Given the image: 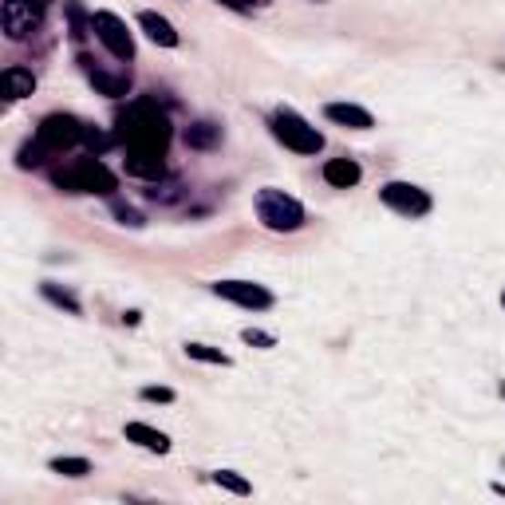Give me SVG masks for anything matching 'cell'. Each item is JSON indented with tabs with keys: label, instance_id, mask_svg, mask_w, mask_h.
Returning a JSON list of instances; mask_svg holds the SVG:
<instances>
[{
	"label": "cell",
	"instance_id": "6da1fadb",
	"mask_svg": "<svg viewBox=\"0 0 505 505\" xmlns=\"http://www.w3.org/2000/svg\"><path fill=\"white\" fill-rule=\"evenodd\" d=\"M170 119L154 99H135L119 119V135L115 142H123L127 150V174L135 178H162L166 170V150H170Z\"/></svg>",
	"mask_w": 505,
	"mask_h": 505
},
{
	"label": "cell",
	"instance_id": "7a4b0ae2",
	"mask_svg": "<svg viewBox=\"0 0 505 505\" xmlns=\"http://www.w3.org/2000/svg\"><path fill=\"white\" fill-rule=\"evenodd\" d=\"M52 182H56V190H64V194H103V198H111L119 190L115 170L99 159V154H95V159L67 162L64 170L52 174Z\"/></svg>",
	"mask_w": 505,
	"mask_h": 505
},
{
	"label": "cell",
	"instance_id": "3957f363",
	"mask_svg": "<svg viewBox=\"0 0 505 505\" xmlns=\"http://www.w3.org/2000/svg\"><path fill=\"white\" fill-rule=\"evenodd\" d=\"M252 210H257V222L269 233H296V230H304V206H300L293 194L276 190V186L257 190V198H252Z\"/></svg>",
	"mask_w": 505,
	"mask_h": 505
},
{
	"label": "cell",
	"instance_id": "277c9868",
	"mask_svg": "<svg viewBox=\"0 0 505 505\" xmlns=\"http://www.w3.org/2000/svg\"><path fill=\"white\" fill-rule=\"evenodd\" d=\"M273 135L293 154H320L324 150V135L300 111H293V107H281V111L273 115Z\"/></svg>",
	"mask_w": 505,
	"mask_h": 505
},
{
	"label": "cell",
	"instance_id": "5b68a950",
	"mask_svg": "<svg viewBox=\"0 0 505 505\" xmlns=\"http://www.w3.org/2000/svg\"><path fill=\"white\" fill-rule=\"evenodd\" d=\"M83 135H88V127H83L76 115L56 111V115L40 119V127H36V147H40L44 154H64L71 147H79Z\"/></svg>",
	"mask_w": 505,
	"mask_h": 505
},
{
	"label": "cell",
	"instance_id": "8992f818",
	"mask_svg": "<svg viewBox=\"0 0 505 505\" xmlns=\"http://www.w3.org/2000/svg\"><path fill=\"white\" fill-rule=\"evenodd\" d=\"M91 32H95V40H99L107 52L119 59V64H130V59H135V36H130V28H127L123 16H115V12L99 8L91 16Z\"/></svg>",
	"mask_w": 505,
	"mask_h": 505
},
{
	"label": "cell",
	"instance_id": "52a82bcc",
	"mask_svg": "<svg viewBox=\"0 0 505 505\" xmlns=\"http://www.w3.org/2000/svg\"><path fill=\"white\" fill-rule=\"evenodd\" d=\"M379 201L395 213H403V218H427L430 210H435V201H430V194L423 186L415 182H387L379 186Z\"/></svg>",
	"mask_w": 505,
	"mask_h": 505
},
{
	"label": "cell",
	"instance_id": "ba28073f",
	"mask_svg": "<svg viewBox=\"0 0 505 505\" xmlns=\"http://www.w3.org/2000/svg\"><path fill=\"white\" fill-rule=\"evenodd\" d=\"M47 16V0H5V36L28 40Z\"/></svg>",
	"mask_w": 505,
	"mask_h": 505
},
{
	"label": "cell",
	"instance_id": "9c48e42d",
	"mask_svg": "<svg viewBox=\"0 0 505 505\" xmlns=\"http://www.w3.org/2000/svg\"><path fill=\"white\" fill-rule=\"evenodd\" d=\"M213 296L230 300L237 308H249V312H264L276 304V296L269 293L264 284H252V281H218L213 284Z\"/></svg>",
	"mask_w": 505,
	"mask_h": 505
},
{
	"label": "cell",
	"instance_id": "30bf717a",
	"mask_svg": "<svg viewBox=\"0 0 505 505\" xmlns=\"http://www.w3.org/2000/svg\"><path fill=\"white\" fill-rule=\"evenodd\" d=\"M79 64H83V76L91 79V88L107 95V99H123V95H130V71H119V76H111V71H103V67H95L88 56H79Z\"/></svg>",
	"mask_w": 505,
	"mask_h": 505
},
{
	"label": "cell",
	"instance_id": "8fae6325",
	"mask_svg": "<svg viewBox=\"0 0 505 505\" xmlns=\"http://www.w3.org/2000/svg\"><path fill=\"white\" fill-rule=\"evenodd\" d=\"M324 119L335 127H347V130H371L376 127V119H371L367 107H359V103H328L324 107Z\"/></svg>",
	"mask_w": 505,
	"mask_h": 505
},
{
	"label": "cell",
	"instance_id": "7c38bea8",
	"mask_svg": "<svg viewBox=\"0 0 505 505\" xmlns=\"http://www.w3.org/2000/svg\"><path fill=\"white\" fill-rule=\"evenodd\" d=\"M0 91H5V103H20V99H28V95L36 91V76L28 67L12 64V67L0 71Z\"/></svg>",
	"mask_w": 505,
	"mask_h": 505
},
{
	"label": "cell",
	"instance_id": "4fadbf2b",
	"mask_svg": "<svg viewBox=\"0 0 505 505\" xmlns=\"http://www.w3.org/2000/svg\"><path fill=\"white\" fill-rule=\"evenodd\" d=\"M359 178H364V166H359L356 159H328L324 162V182H328L332 190H352L359 186Z\"/></svg>",
	"mask_w": 505,
	"mask_h": 505
},
{
	"label": "cell",
	"instance_id": "5bb4252c",
	"mask_svg": "<svg viewBox=\"0 0 505 505\" xmlns=\"http://www.w3.org/2000/svg\"><path fill=\"white\" fill-rule=\"evenodd\" d=\"M123 435H127V442H135V447L150 450V454H170V435H166V430H154L147 423H127Z\"/></svg>",
	"mask_w": 505,
	"mask_h": 505
},
{
	"label": "cell",
	"instance_id": "9a60e30c",
	"mask_svg": "<svg viewBox=\"0 0 505 505\" xmlns=\"http://www.w3.org/2000/svg\"><path fill=\"white\" fill-rule=\"evenodd\" d=\"M139 28L147 32L159 47H178V40H182L174 24L166 20V16H159V12H139Z\"/></svg>",
	"mask_w": 505,
	"mask_h": 505
},
{
	"label": "cell",
	"instance_id": "2e32d148",
	"mask_svg": "<svg viewBox=\"0 0 505 505\" xmlns=\"http://www.w3.org/2000/svg\"><path fill=\"white\" fill-rule=\"evenodd\" d=\"M186 147L190 150H213V147H222V127L210 123V119H201V123H190L186 127Z\"/></svg>",
	"mask_w": 505,
	"mask_h": 505
},
{
	"label": "cell",
	"instance_id": "e0dca14e",
	"mask_svg": "<svg viewBox=\"0 0 505 505\" xmlns=\"http://www.w3.org/2000/svg\"><path fill=\"white\" fill-rule=\"evenodd\" d=\"M40 296L47 300V304L64 308L67 316H83V304H79V296L71 293V288H59L56 281H44V284H40Z\"/></svg>",
	"mask_w": 505,
	"mask_h": 505
},
{
	"label": "cell",
	"instance_id": "ac0fdd59",
	"mask_svg": "<svg viewBox=\"0 0 505 505\" xmlns=\"http://www.w3.org/2000/svg\"><path fill=\"white\" fill-rule=\"evenodd\" d=\"M186 356L198 359V364H213V367H230L233 364L222 347H210V344H186Z\"/></svg>",
	"mask_w": 505,
	"mask_h": 505
},
{
	"label": "cell",
	"instance_id": "d6986e66",
	"mask_svg": "<svg viewBox=\"0 0 505 505\" xmlns=\"http://www.w3.org/2000/svg\"><path fill=\"white\" fill-rule=\"evenodd\" d=\"M213 486L230 490V494H237V498H249V494H252L249 478H242V474H237V470H213Z\"/></svg>",
	"mask_w": 505,
	"mask_h": 505
},
{
	"label": "cell",
	"instance_id": "ffe728a7",
	"mask_svg": "<svg viewBox=\"0 0 505 505\" xmlns=\"http://www.w3.org/2000/svg\"><path fill=\"white\" fill-rule=\"evenodd\" d=\"M47 470L59 474V478H88L91 474V462L88 459H52Z\"/></svg>",
	"mask_w": 505,
	"mask_h": 505
},
{
	"label": "cell",
	"instance_id": "44dd1931",
	"mask_svg": "<svg viewBox=\"0 0 505 505\" xmlns=\"http://www.w3.org/2000/svg\"><path fill=\"white\" fill-rule=\"evenodd\" d=\"M111 213L119 218V225H130V230H142V225H147L135 206H127V201H119V198H111Z\"/></svg>",
	"mask_w": 505,
	"mask_h": 505
},
{
	"label": "cell",
	"instance_id": "7402d4cb",
	"mask_svg": "<svg viewBox=\"0 0 505 505\" xmlns=\"http://www.w3.org/2000/svg\"><path fill=\"white\" fill-rule=\"evenodd\" d=\"M242 340L252 344V347H276V335L273 332H261V328H245Z\"/></svg>",
	"mask_w": 505,
	"mask_h": 505
},
{
	"label": "cell",
	"instance_id": "603a6c76",
	"mask_svg": "<svg viewBox=\"0 0 505 505\" xmlns=\"http://www.w3.org/2000/svg\"><path fill=\"white\" fill-rule=\"evenodd\" d=\"M139 399L142 403H174V391L170 387H142Z\"/></svg>",
	"mask_w": 505,
	"mask_h": 505
},
{
	"label": "cell",
	"instance_id": "cb8c5ba5",
	"mask_svg": "<svg viewBox=\"0 0 505 505\" xmlns=\"http://www.w3.org/2000/svg\"><path fill=\"white\" fill-rule=\"evenodd\" d=\"M218 5L233 8V12H242V16H249V12H252V5H249V0H218Z\"/></svg>",
	"mask_w": 505,
	"mask_h": 505
},
{
	"label": "cell",
	"instance_id": "d4e9b609",
	"mask_svg": "<svg viewBox=\"0 0 505 505\" xmlns=\"http://www.w3.org/2000/svg\"><path fill=\"white\" fill-rule=\"evenodd\" d=\"M501 308H505V288H501Z\"/></svg>",
	"mask_w": 505,
	"mask_h": 505
},
{
	"label": "cell",
	"instance_id": "484cf974",
	"mask_svg": "<svg viewBox=\"0 0 505 505\" xmlns=\"http://www.w3.org/2000/svg\"><path fill=\"white\" fill-rule=\"evenodd\" d=\"M498 391H501V399H505V383H501V387H498Z\"/></svg>",
	"mask_w": 505,
	"mask_h": 505
},
{
	"label": "cell",
	"instance_id": "4316f807",
	"mask_svg": "<svg viewBox=\"0 0 505 505\" xmlns=\"http://www.w3.org/2000/svg\"><path fill=\"white\" fill-rule=\"evenodd\" d=\"M316 5H324V0H316Z\"/></svg>",
	"mask_w": 505,
	"mask_h": 505
}]
</instances>
